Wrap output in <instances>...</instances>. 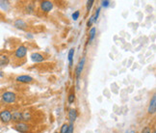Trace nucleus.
Masks as SVG:
<instances>
[{"mask_svg": "<svg viewBox=\"0 0 156 133\" xmlns=\"http://www.w3.org/2000/svg\"><path fill=\"white\" fill-rule=\"evenodd\" d=\"M85 63H86V58L85 57H82V59L78 63V65L75 68V77H76V80H77V83L79 81V78L82 74V72L84 71V67H85Z\"/></svg>", "mask_w": 156, "mask_h": 133, "instance_id": "4", "label": "nucleus"}, {"mask_svg": "<svg viewBox=\"0 0 156 133\" xmlns=\"http://www.w3.org/2000/svg\"><path fill=\"white\" fill-rule=\"evenodd\" d=\"M147 113L149 115H154L156 113V95H153L151 97L149 108H147Z\"/></svg>", "mask_w": 156, "mask_h": 133, "instance_id": "7", "label": "nucleus"}, {"mask_svg": "<svg viewBox=\"0 0 156 133\" xmlns=\"http://www.w3.org/2000/svg\"><path fill=\"white\" fill-rule=\"evenodd\" d=\"M95 34H97V29H95V27H92L89 31V42L90 44L94 40Z\"/></svg>", "mask_w": 156, "mask_h": 133, "instance_id": "15", "label": "nucleus"}, {"mask_svg": "<svg viewBox=\"0 0 156 133\" xmlns=\"http://www.w3.org/2000/svg\"><path fill=\"white\" fill-rule=\"evenodd\" d=\"M53 2L48 1V0H45V1H42L40 4V9L43 13H49L53 9Z\"/></svg>", "mask_w": 156, "mask_h": 133, "instance_id": "6", "label": "nucleus"}, {"mask_svg": "<svg viewBox=\"0 0 156 133\" xmlns=\"http://www.w3.org/2000/svg\"><path fill=\"white\" fill-rule=\"evenodd\" d=\"M99 14H100V8H97V9L95 10V13L94 14V22H97V19H98V16H99Z\"/></svg>", "mask_w": 156, "mask_h": 133, "instance_id": "22", "label": "nucleus"}, {"mask_svg": "<svg viewBox=\"0 0 156 133\" xmlns=\"http://www.w3.org/2000/svg\"><path fill=\"white\" fill-rule=\"evenodd\" d=\"M9 62H10V58L7 54H0V67H6Z\"/></svg>", "mask_w": 156, "mask_h": 133, "instance_id": "13", "label": "nucleus"}, {"mask_svg": "<svg viewBox=\"0 0 156 133\" xmlns=\"http://www.w3.org/2000/svg\"><path fill=\"white\" fill-rule=\"evenodd\" d=\"M75 101V94L71 92V93H69V95L68 97V102L69 104H72L73 102Z\"/></svg>", "mask_w": 156, "mask_h": 133, "instance_id": "18", "label": "nucleus"}, {"mask_svg": "<svg viewBox=\"0 0 156 133\" xmlns=\"http://www.w3.org/2000/svg\"><path fill=\"white\" fill-rule=\"evenodd\" d=\"M94 23V15H92L90 16V19L88 20V22H87V26H88L89 28L93 26V24Z\"/></svg>", "mask_w": 156, "mask_h": 133, "instance_id": "20", "label": "nucleus"}, {"mask_svg": "<svg viewBox=\"0 0 156 133\" xmlns=\"http://www.w3.org/2000/svg\"><path fill=\"white\" fill-rule=\"evenodd\" d=\"M2 100L3 102H5V103H14L16 100V95L14 93V92H5L2 94Z\"/></svg>", "mask_w": 156, "mask_h": 133, "instance_id": "1", "label": "nucleus"}, {"mask_svg": "<svg viewBox=\"0 0 156 133\" xmlns=\"http://www.w3.org/2000/svg\"><path fill=\"white\" fill-rule=\"evenodd\" d=\"M15 26L17 28V29H20V30H25L26 28L28 27V24L25 22L23 19H16L15 21Z\"/></svg>", "mask_w": 156, "mask_h": 133, "instance_id": "11", "label": "nucleus"}, {"mask_svg": "<svg viewBox=\"0 0 156 133\" xmlns=\"http://www.w3.org/2000/svg\"><path fill=\"white\" fill-rule=\"evenodd\" d=\"M31 119H32V116H31V114H30L29 111H27V110L23 111L22 112V122L26 123L28 121H31Z\"/></svg>", "mask_w": 156, "mask_h": 133, "instance_id": "16", "label": "nucleus"}, {"mask_svg": "<svg viewBox=\"0 0 156 133\" xmlns=\"http://www.w3.org/2000/svg\"><path fill=\"white\" fill-rule=\"evenodd\" d=\"M68 123H64L62 126H61L60 133H67L68 132Z\"/></svg>", "mask_w": 156, "mask_h": 133, "instance_id": "21", "label": "nucleus"}, {"mask_svg": "<svg viewBox=\"0 0 156 133\" xmlns=\"http://www.w3.org/2000/svg\"><path fill=\"white\" fill-rule=\"evenodd\" d=\"M135 133H136V132H135Z\"/></svg>", "mask_w": 156, "mask_h": 133, "instance_id": "29", "label": "nucleus"}, {"mask_svg": "<svg viewBox=\"0 0 156 133\" xmlns=\"http://www.w3.org/2000/svg\"><path fill=\"white\" fill-rule=\"evenodd\" d=\"M16 82L19 83H23V84H28V83H32L34 81V78L30 75H19L16 78Z\"/></svg>", "mask_w": 156, "mask_h": 133, "instance_id": "8", "label": "nucleus"}, {"mask_svg": "<svg viewBox=\"0 0 156 133\" xmlns=\"http://www.w3.org/2000/svg\"><path fill=\"white\" fill-rule=\"evenodd\" d=\"M79 16H80V12H79V11H75V12L72 14L71 18H72L73 20H77L78 19H79Z\"/></svg>", "mask_w": 156, "mask_h": 133, "instance_id": "23", "label": "nucleus"}, {"mask_svg": "<svg viewBox=\"0 0 156 133\" xmlns=\"http://www.w3.org/2000/svg\"><path fill=\"white\" fill-rule=\"evenodd\" d=\"M12 121L16 123L22 122V112L20 111H15L14 113H12Z\"/></svg>", "mask_w": 156, "mask_h": 133, "instance_id": "10", "label": "nucleus"}, {"mask_svg": "<svg viewBox=\"0 0 156 133\" xmlns=\"http://www.w3.org/2000/svg\"><path fill=\"white\" fill-rule=\"evenodd\" d=\"M110 1L109 0H102L101 1V6L102 7H104V8H108L109 7V5H110Z\"/></svg>", "mask_w": 156, "mask_h": 133, "instance_id": "24", "label": "nucleus"}, {"mask_svg": "<svg viewBox=\"0 0 156 133\" xmlns=\"http://www.w3.org/2000/svg\"><path fill=\"white\" fill-rule=\"evenodd\" d=\"M0 122L3 123H9L12 122V112L9 109H3L0 111Z\"/></svg>", "mask_w": 156, "mask_h": 133, "instance_id": "3", "label": "nucleus"}, {"mask_svg": "<svg viewBox=\"0 0 156 133\" xmlns=\"http://www.w3.org/2000/svg\"><path fill=\"white\" fill-rule=\"evenodd\" d=\"M142 133H152V131H151V128L149 126H146L142 130Z\"/></svg>", "mask_w": 156, "mask_h": 133, "instance_id": "26", "label": "nucleus"}, {"mask_svg": "<svg viewBox=\"0 0 156 133\" xmlns=\"http://www.w3.org/2000/svg\"><path fill=\"white\" fill-rule=\"evenodd\" d=\"M74 52L75 49L74 48H71L68 51V63H69V67L73 66V58H74Z\"/></svg>", "mask_w": 156, "mask_h": 133, "instance_id": "14", "label": "nucleus"}, {"mask_svg": "<svg viewBox=\"0 0 156 133\" xmlns=\"http://www.w3.org/2000/svg\"><path fill=\"white\" fill-rule=\"evenodd\" d=\"M53 133H59L58 131H55V132H53Z\"/></svg>", "mask_w": 156, "mask_h": 133, "instance_id": "28", "label": "nucleus"}, {"mask_svg": "<svg viewBox=\"0 0 156 133\" xmlns=\"http://www.w3.org/2000/svg\"><path fill=\"white\" fill-rule=\"evenodd\" d=\"M27 51H28V48H26L25 45H20L19 46L16 51H15V58L16 59H19V60H21L26 57V54H27Z\"/></svg>", "mask_w": 156, "mask_h": 133, "instance_id": "5", "label": "nucleus"}, {"mask_svg": "<svg viewBox=\"0 0 156 133\" xmlns=\"http://www.w3.org/2000/svg\"><path fill=\"white\" fill-rule=\"evenodd\" d=\"M125 133H135V131H133V130H127Z\"/></svg>", "mask_w": 156, "mask_h": 133, "instance_id": "27", "label": "nucleus"}, {"mask_svg": "<svg viewBox=\"0 0 156 133\" xmlns=\"http://www.w3.org/2000/svg\"><path fill=\"white\" fill-rule=\"evenodd\" d=\"M94 0H89V1H87V4H86L87 12H90L91 10H92V8H93V6H94Z\"/></svg>", "mask_w": 156, "mask_h": 133, "instance_id": "19", "label": "nucleus"}, {"mask_svg": "<svg viewBox=\"0 0 156 133\" xmlns=\"http://www.w3.org/2000/svg\"><path fill=\"white\" fill-rule=\"evenodd\" d=\"M73 129H74V126H73V123H71L68 124V128L67 133H73Z\"/></svg>", "mask_w": 156, "mask_h": 133, "instance_id": "25", "label": "nucleus"}, {"mask_svg": "<svg viewBox=\"0 0 156 133\" xmlns=\"http://www.w3.org/2000/svg\"><path fill=\"white\" fill-rule=\"evenodd\" d=\"M78 117V113H77V110L72 108L68 111V119H69V122L71 123H74L76 121V119Z\"/></svg>", "mask_w": 156, "mask_h": 133, "instance_id": "12", "label": "nucleus"}, {"mask_svg": "<svg viewBox=\"0 0 156 133\" xmlns=\"http://www.w3.org/2000/svg\"><path fill=\"white\" fill-rule=\"evenodd\" d=\"M31 60L34 62V63H42L45 61V56H43L42 54L39 53V52H34L31 54Z\"/></svg>", "mask_w": 156, "mask_h": 133, "instance_id": "9", "label": "nucleus"}, {"mask_svg": "<svg viewBox=\"0 0 156 133\" xmlns=\"http://www.w3.org/2000/svg\"><path fill=\"white\" fill-rule=\"evenodd\" d=\"M14 127H15V129L19 133H28L30 131V129H31V126L24 122L16 123Z\"/></svg>", "mask_w": 156, "mask_h": 133, "instance_id": "2", "label": "nucleus"}, {"mask_svg": "<svg viewBox=\"0 0 156 133\" xmlns=\"http://www.w3.org/2000/svg\"><path fill=\"white\" fill-rule=\"evenodd\" d=\"M25 11H26L27 14H32V13H34V11H35V4L33 2L28 3L27 5H26V7H25Z\"/></svg>", "mask_w": 156, "mask_h": 133, "instance_id": "17", "label": "nucleus"}]
</instances>
